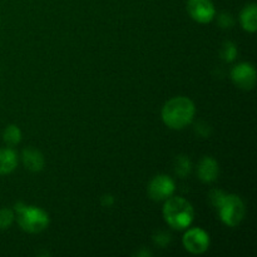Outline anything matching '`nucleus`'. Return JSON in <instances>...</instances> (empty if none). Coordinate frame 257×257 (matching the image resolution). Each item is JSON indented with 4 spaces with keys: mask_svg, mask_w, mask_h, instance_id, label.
Wrapping results in <instances>:
<instances>
[{
    "mask_svg": "<svg viewBox=\"0 0 257 257\" xmlns=\"http://www.w3.org/2000/svg\"><path fill=\"white\" fill-rule=\"evenodd\" d=\"M183 246L187 251L195 255H200L207 251L210 246V237L202 228H191L183 236Z\"/></svg>",
    "mask_w": 257,
    "mask_h": 257,
    "instance_id": "39448f33",
    "label": "nucleus"
},
{
    "mask_svg": "<svg viewBox=\"0 0 257 257\" xmlns=\"http://www.w3.org/2000/svg\"><path fill=\"white\" fill-rule=\"evenodd\" d=\"M14 221V213L9 208H2L0 210V230L10 227V225Z\"/></svg>",
    "mask_w": 257,
    "mask_h": 257,
    "instance_id": "dca6fc26",
    "label": "nucleus"
},
{
    "mask_svg": "<svg viewBox=\"0 0 257 257\" xmlns=\"http://www.w3.org/2000/svg\"><path fill=\"white\" fill-rule=\"evenodd\" d=\"M231 78L241 89H252L256 84V70L248 63H241L233 68L231 72Z\"/></svg>",
    "mask_w": 257,
    "mask_h": 257,
    "instance_id": "0eeeda50",
    "label": "nucleus"
},
{
    "mask_svg": "<svg viewBox=\"0 0 257 257\" xmlns=\"http://www.w3.org/2000/svg\"><path fill=\"white\" fill-rule=\"evenodd\" d=\"M22 140V133L17 125H8L7 130L4 131V141L9 146H15Z\"/></svg>",
    "mask_w": 257,
    "mask_h": 257,
    "instance_id": "ddd939ff",
    "label": "nucleus"
},
{
    "mask_svg": "<svg viewBox=\"0 0 257 257\" xmlns=\"http://www.w3.org/2000/svg\"><path fill=\"white\" fill-rule=\"evenodd\" d=\"M236 54H237L236 45L231 42H226L221 49V58L225 62H232V60H235Z\"/></svg>",
    "mask_w": 257,
    "mask_h": 257,
    "instance_id": "2eb2a0df",
    "label": "nucleus"
},
{
    "mask_svg": "<svg viewBox=\"0 0 257 257\" xmlns=\"http://www.w3.org/2000/svg\"><path fill=\"white\" fill-rule=\"evenodd\" d=\"M220 168L218 163L211 157H203L198 165V177L206 183L213 182L218 177Z\"/></svg>",
    "mask_w": 257,
    "mask_h": 257,
    "instance_id": "1a4fd4ad",
    "label": "nucleus"
},
{
    "mask_svg": "<svg viewBox=\"0 0 257 257\" xmlns=\"http://www.w3.org/2000/svg\"><path fill=\"white\" fill-rule=\"evenodd\" d=\"M18 165L17 153L9 148L0 150V175H8L13 172Z\"/></svg>",
    "mask_w": 257,
    "mask_h": 257,
    "instance_id": "9b49d317",
    "label": "nucleus"
},
{
    "mask_svg": "<svg viewBox=\"0 0 257 257\" xmlns=\"http://www.w3.org/2000/svg\"><path fill=\"white\" fill-rule=\"evenodd\" d=\"M191 172V161L186 156H180L176 160V173L180 177H186Z\"/></svg>",
    "mask_w": 257,
    "mask_h": 257,
    "instance_id": "4468645a",
    "label": "nucleus"
},
{
    "mask_svg": "<svg viewBox=\"0 0 257 257\" xmlns=\"http://www.w3.org/2000/svg\"><path fill=\"white\" fill-rule=\"evenodd\" d=\"M218 23H220L221 27L225 28V29H227V28L232 27L233 23H235V20H233L232 15H231V14L223 13V14H221L220 18H218Z\"/></svg>",
    "mask_w": 257,
    "mask_h": 257,
    "instance_id": "a211bd4d",
    "label": "nucleus"
},
{
    "mask_svg": "<svg viewBox=\"0 0 257 257\" xmlns=\"http://www.w3.org/2000/svg\"><path fill=\"white\" fill-rule=\"evenodd\" d=\"M241 24L247 32H256L257 29V7L256 4H250L241 13Z\"/></svg>",
    "mask_w": 257,
    "mask_h": 257,
    "instance_id": "f8f14e48",
    "label": "nucleus"
},
{
    "mask_svg": "<svg viewBox=\"0 0 257 257\" xmlns=\"http://www.w3.org/2000/svg\"><path fill=\"white\" fill-rule=\"evenodd\" d=\"M220 217L223 223L230 227H235L245 217V205L242 200L236 195H226L225 200L218 207Z\"/></svg>",
    "mask_w": 257,
    "mask_h": 257,
    "instance_id": "20e7f679",
    "label": "nucleus"
},
{
    "mask_svg": "<svg viewBox=\"0 0 257 257\" xmlns=\"http://www.w3.org/2000/svg\"><path fill=\"white\" fill-rule=\"evenodd\" d=\"M23 162L29 171L39 172L44 167V158L43 155L33 148H27L23 151Z\"/></svg>",
    "mask_w": 257,
    "mask_h": 257,
    "instance_id": "9d476101",
    "label": "nucleus"
},
{
    "mask_svg": "<svg viewBox=\"0 0 257 257\" xmlns=\"http://www.w3.org/2000/svg\"><path fill=\"white\" fill-rule=\"evenodd\" d=\"M196 108L191 99L176 97L168 100L162 109V119L171 130H182L192 122Z\"/></svg>",
    "mask_w": 257,
    "mask_h": 257,
    "instance_id": "f257e3e1",
    "label": "nucleus"
},
{
    "mask_svg": "<svg viewBox=\"0 0 257 257\" xmlns=\"http://www.w3.org/2000/svg\"><path fill=\"white\" fill-rule=\"evenodd\" d=\"M225 197H226V193L220 190H213L212 192L210 193L211 202H212V205L217 208L220 207V205L222 203V201L225 200Z\"/></svg>",
    "mask_w": 257,
    "mask_h": 257,
    "instance_id": "f3484780",
    "label": "nucleus"
},
{
    "mask_svg": "<svg viewBox=\"0 0 257 257\" xmlns=\"http://www.w3.org/2000/svg\"><path fill=\"white\" fill-rule=\"evenodd\" d=\"M170 241H171V236L166 232H160L155 236V242L157 243L158 246H161V247L167 245Z\"/></svg>",
    "mask_w": 257,
    "mask_h": 257,
    "instance_id": "6ab92c4d",
    "label": "nucleus"
},
{
    "mask_svg": "<svg viewBox=\"0 0 257 257\" xmlns=\"http://www.w3.org/2000/svg\"><path fill=\"white\" fill-rule=\"evenodd\" d=\"M173 192H175V182L165 175L156 176L151 181L150 187H148V193L151 198L155 201L167 200L172 196Z\"/></svg>",
    "mask_w": 257,
    "mask_h": 257,
    "instance_id": "423d86ee",
    "label": "nucleus"
},
{
    "mask_svg": "<svg viewBox=\"0 0 257 257\" xmlns=\"http://www.w3.org/2000/svg\"><path fill=\"white\" fill-rule=\"evenodd\" d=\"M100 201H102V205L104 207H110L114 203V198H113L112 195H104Z\"/></svg>",
    "mask_w": 257,
    "mask_h": 257,
    "instance_id": "aec40b11",
    "label": "nucleus"
},
{
    "mask_svg": "<svg viewBox=\"0 0 257 257\" xmlns=\"http://www.w3.org/2000/svg\"><path fill=\"white\" fill-rule=\"evenodd\" d=\"M187 10L192 19L198 23H210L216 14L211 0H188Z\"/></svg>",
    "mask_w": 257,
    "mask_h": 257,
    "instance_id": "6e6552de",
    "label": "nucleus"
},
{
    "mask_svg": "<svg viewBox=\"0 0 257 257\" xmlns=\"http://www.w3.org/2000/svg\"><path fill=\"white\" fill-rule=\"evenodd\" d=\"M15 210L18 212V222L24 231H28L30 233H38L45 230L49 225V217L40 208L18 203L15 206Z\"/></svg>",
    "mask_w": 257,
    "mask_h": 257,
    "instance_id": "7ed1b4c3",
    "label": "nucleus"
},
{
    "mask_svg": "<svg viewBox=\"0 0 257 257\" xmlns=\"http://www.w3.org/2000/svg\"><path fill=\"white\" fill-rule=\"evenodd\" d=\"M163 216L171 227L183 230L192 223L195 211L187 200L182 197H172L168 198L166 202Z\"/></svg>",
    "mask_w": 257,
    "mask_h": 257,
    "instance_id": "f03ea898",
    "label": "nucleus"
}]
</instances>
